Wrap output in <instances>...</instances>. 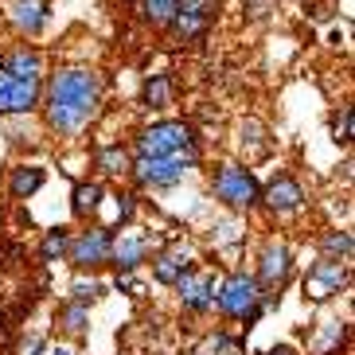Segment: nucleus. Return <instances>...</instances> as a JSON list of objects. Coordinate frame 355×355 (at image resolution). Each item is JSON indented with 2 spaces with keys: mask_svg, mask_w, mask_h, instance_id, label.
Instances as JSON below:
<instances>
[{
  "mask_svg": "<svg viewBox=\"0 0 355 355\" xmlns=\"http://www.w3.org/2000/svg\"><path fill=\"white\" fill-rule=\"evenodd\" d=\"M102 105V83L90 67H63L47 83V125L55 133H83Z\"/></svg>",
  "mask_w": 355,
  "mask_h": 355,
  "instance_id": "1",
  "label": "nucleus"
},
{
  "mask_svg": "<svg viewBox=\"0 0 355 355\" xmlns=\"http://www.w3.org/2000/svg\"><path fill=\"white\" fill-rule=\"evenodd\" d=\"M215 304H219V313L239 316V320L254 324L261 313H266V309H270V297L261 293L258 277H250V273H230L227 282L219 285Z\"/></svg>",
  "mask_w": 355,
  "mask_h": 355,
  "instance_id": "2",
  "label": "nucleus"
},
{
  "mask_svg": "<svg viewBox=\"0 0 355 355\" xmlns=\"http://www.w3.org/2000/svg\"><path fill=\"white\" fill-rule=\"evenodd\" d=\"M211 191H215V199L227 203L230 211H250V207H258V199H261V188H258V180H254V172L242 168V164H219L215 168V172H211Z\"/></svg>",
  "mask_w": 355,
  "mask_h": 355,
  "instance_id": "3",
  "label": "nucleus"
},
{
  "mask_svg": "<svg viewBox=\"0 0 355 355\" xmlns=\"http://www.w3.org/2000/svg\"><path fill=\"white\" fill-rule=\"evenodd\" d=\"M196 164H199V145H191V148H184V153H176V157H137L133 164H129V172L137 176L141 188H172V184H180L184 172L196 168Z\"/></svg>",
  "mask_w": 355,
  "mask_h": 355,
  "instance_id": "4",
  "label": "nucleus"
},
{
  "mask_svg": "<svg viewBox=\"0 0 355 355\" xmlns=\"http://www.w3.org/2000/svg\"><path fill=\"white\" fill-rule=\"evenodd\" d=\"M191 145H199V137L188 121H157L137 133V157H176Z\"/></svg>",
  "mask_w": 355,
  "mask_h": 355,
  "instance_id": "5",
  "label": "nucleus"
},
{
  "mask_svg": "<svg viewBox=\"0 0 355 355\" xmlns=\"http://www.w3.org/2000/svg\"><path fill=\"white\" fill-rule=\"evenodd\" d=\"M215 12H219V4H215V0H176L168 28H172V35H176V40H184V43L203 40V35H207V28L215 24Z\"/></svg>",
  "mask_w": 355,
  "mask_h": 355,
  "instance_id": "6",
  "label": "nucleus"
},
{
  "mask_svg": "<svg viewBox=\"0 0 355 355\" xmlns=\"http://www.w3.org/2000/svg\"><path fill=\"white\" fill-rule=\"evenodd\" d=\"M110 246H114V230L110 227H90V230H83L67 250H71L74 270H98V266L110 261Z\"/></svg>",
  "mask_w": 355,
  "mask_h": 355,
  "instance_id": "7",
  "label": "nucleus"
},
{
  "mask_svg": "<svg viewBox=\"0 0 355 355\" xmlns=\"http://www.w3.org/2000/svg\"><path fill=\"white\" fill-rule=\"evenodd\" d=\"M344 285H347V261L320 258L313 270H309V277H304V297H309V301H328V297H336Z\"/></svg>",
  "mask_w": 355,
  "mask_h": 355,
  "instance_id": "8",
  "label": "nucleus"
},
{
  "mask_svg": "<svg viewBox=\"0 0 355 355\" xmlns=\"http://www.w3.org/2000/svg\"><path fill=\"white\" fill-rule=\"evenodd\" d=\"M176 289H180V301H184V309H188V313H211V309H215V297H219L215 277L196 273V270L184 273V277L176 282Z\"/></svg>",
  "mask_w": 355,
  "mask_h": 355,
  "instance_id": "9",
  "label": "nucleus"
},
{
  "mask_svg": "<svg viewBox=\"0 0 355 355\" xmlns=\"http://www.w3.org/2000/svg\"><path fill=\"white\" fill-rule=\"evenodd\" d=\"M43 83H20L12 74L0 71V114H28L40 105Z\"/></svg>",
  "mask_w": 355,
  "mask_h": 355,
  "instance_id": "10",
  "label": "nucleus"
},
{
  "mask_svg": "<svg viewBox=\"0 0 355 355\" xmlns=\"http://www.w3.org/2000/svg\"><path fill=\"white\" fill-rule=\"evenodd\" d=\"M293 273V254L285 242H270L261 250V261H258V285H270V289H282Z\"/></svg>",
  "mask_w": 355,
  "mask_h": 355,
  "instance_id": "11",
  "label": "nucleus"
},
{
  "mask_svg": "<svg viewBox=\"0 0 355 355\" xmlns=\"http://www.w3.org/2000/svg\"><path fill=\"white\" fill-rule=\"evenodd\" d=\"M261 199H266V207H270L273 215H293V211L304 207V188L289 176V172H282L270 188L261 191Z\"/></svg>",
  "mask_w": 355,
  "mask_h": 355,
  "instance_id": "12",
  "label": "nucleus"
},
{
  "mask_svg": "<svg viewBox=\"0 0 355 355\" xmlns=\"http://www.w3.org/2000/svg\"><path fill=\"white\" fill-rule=\"evenodd\" d=\"M145 258H148V239L145 234H133V230H121L114 239V246H110V261L121 273H133Z\"/></svg>",
  "mask_w": 355,
  "mask_h": 355,
  "instance_id": "13",
  "label": "nucleus"
},
{
  "mask_svg": "<svg viewBox=\"0 0 355 355\" xmlns=\"http://www.w3.org/2000/svg\"><path fill=\"white\" fill-rule=\"evenodd\" d=\"M0 71L20 78V83H43V55L32 51V47H16L0 59Z\"/></svg>",
  "mask_w": 355,
  "mask_h": 355,
  "instance_id": "14",
  "label": "nucleus"
},
{
  "mask_svg": "<svg viewBox=\"0 0 355 355\" xmlns=\"http://www.w3.org/2000/svg\"><path fill=\"white\" fill-rule=\"evenodd\" d=\"M188 270H196V261H191V254H184V250H164V254L153 258V277H157L160 285H176Z\"/></svg>",
  "mask_w": 355,
  "mask_h": 355,
  "instance_id": "15",
  "label": "nucleus"
},
{
  "mask_svg": "<svg viewBox=\"0 0 355 355\" xmlns=\"http://www.w3.org/2000/svg\"><path fill=\"white\" fill-rule=\"evenodd\" d=\"M47 0H12V24L20 28L24 35H35L47 24Z\"/></svg>",
  "mask_w": 355,
  "mask_h": 355,
  "instance_id": "16",
  "label": "nucleus"
},
{
  "mask_svg": "<svg viewBox=\"0 0 355 355\" xmlns=\"http://www.w3.org/2000/svg\"><path fill=\"white\" fill-rule=\"evenodd\" d=\"M40 188H43V168H32V164L16 168L12 180H8V196L12 199H28V196H35Z\"/></svg>",
  "mask_w": 355,
  "mask_h": 355,
  "instance_id": "17",
  "label": "nucleus"
},
{
  "mask_svg": "<svg viewBox=\"0 0 355 355\" xmlns=\"http://www.w3.org/2000/svg\"><path fill=\"white\" fill-rule=\"evenodd\" d=\"M94 164L102 176H121V172H129V157L121 145H110V148H98L94 153Z\"/></svg>",
  "mask_w": 355,
  "mask_h": 355,
  "instance_id": "18",
  "label": "nucleus"
},
{
  "mask_svg": "<svg viewBox=\"0 0 355 355\" xmlns=\"http://www.w3.org/2000/svg\"><path fill=\"white\" fill-rule=\"evenodd\" d=\"M145 105L148 110H168L172 105V78L168 74H153L145 83Z\"/></svg>",
  "mask_w": 355,
  "mask_h": 355,
  "instance_id": "19",
  "label": "nucleus"
},
{
  "mask_svg": "<svg viewBox=\"0 0 355 355\" xmlns=\"http://www.w3.org/2000/svg\"><path fill=\"white\" fill-rule=\"evenodd\" d=\"M102 196H105V188L102 184H78V188H74V215H90V211H98V203H102Z\"/></svg>",
  "mask_w": 355,
  "mask_h": 355,
  "instance_id": "20",
  "label": "nucleus"
},
{
  "mask_svg": "<svg viewBox=\"0 0 355 355\" xmlns=\"http://www.w3.org/2000/svg\"><path fill=\"white\" fill-rule=\"evenodd\" d=\"M324 254L332 261H352V234L347 230H332V234H324Z\"/></svg>",
  "mask_w": 355,
  "mask_h": 355,
  "instance_id": "21",
  "label": "nucleus"
},
{
  "mask_svg": "<svg viewBox=\"0 0 355 355\" xmlns=\"http://www.w3.org/2000/svg\"><path fill=\"white\" fill-rule=\"evenodd\" d=\"M59 324H63V332L67 336H83L86 332V324H90V313H86V304H67L63 313H59Z\"/></svg>",
  "mask_w": 355,
  "mask_h": 355,
  "instance_id": "22",
  "label": "nucleus"
},
{
  "mask_svg": "<svg viewBox=\"0 0 355 355\" xmlns=\"http://www.w3.org/2000/svg\"><path fill=\"white\" fill-rule=\"evenodd\" d=\"M172 8H176V0H141V16H145L153 28H168Z\"/></svg>",
  "mask_w": 355,
  "mask_h": 355,
  "instance_id": "23",
  "label": "nucleus"
},
{
  "mask_svg": "<svg viewBox=\"0 0 355 355\" xmlns=\"http://www.w3.org/2000/svg\"><path fill=\"white\" fill-rule=\"evenodd\" d=\"M67 246H71V234H67L63 227H55V230H47V239H43V246H40V258H43V261H55V258H63V254H67Z\"/></svg>",
  "mask_w": 355,
  "mask_h": 355,
  "instance_id": "24",
  "label": "nucleus"
},
{
  "mask_svg": "<svg viewBox=\"0 0 355 355\" xmlns=\"http://www.w3.org/2000/svg\"><path fill=\"white\" fill-rule=\"evenodd\" d=\"M332 133H336V141H340V145H347V141H352V105H340Z\"/></svg>",
  "mask_w": 355,
  "mask_h": 355,
  "instance_id": "25",
  "label": "nucleus"
},
{
  "mask_svg": "<svg viewBox=\"0 0 355 355\" xmlns=\"http://www.w3.org/2000/svg\"><path fill=\"white\" fill-rule=\"evenodd\" d=\"M74 304H86V301H94L98 293H102V282H94V277H90V282H74Z\"/></svg>",
  "mask_w": 355,
  "mask_h": 355,
  "instance_id": "26",
  "label": "nucleus"
},
{
  "mask_svg": "<svg viewBox=\"0 0 355 355\" xmlns=\"http://www.w3.org/2000/svg\"><path fill=\"white\" fill-rule=\"evenodd\" d=\"M133 211H137V196H117V219L129 223L133 219Z\"/></svg>",
  "mask_w": 355,
  "mask_h": 355,
  "instance_id": "27",
  "label": "nucleus"
},
{
  "mask_svg": "<svg viewBox=\"0 0 355 355\" xmlns=\"http://www.w3.org/2000/svg\"><path fill=\"white\" fill-rule=\"evenodd\" d=\"M35 352H43V340L35 336V340H28V344L20 347V355H35Z\"/></svg>",
  "mask_w": 355,
  "mask_h": 355,
  "instance_id": "28",
  "label": "nucleus"
},
{
  "mask_svg": "<svg viewBox=\"0 0 355 355\" xmlns=\"http://www.w3.org/2000/svg\"><path fill=\"white\" fill-rule=\"evenodd\" d=\"M266 355H293V347H273V352H266Z\"/></svg>",
  "mask_w": 355,
  "mask_h": 355,
  "instance_id": "29",
  "label": "nucleus"
},
{
  "mask_svg": "<svg viewBox=\"0 0 355 355\" xmlns=\"http://www.w3.org/2000/svg\"><path fill=\"white\" fill-rule=\"evenodd\" d=\"M51 355H74V352H67V347H55V352Z\"/></svg>",
  "mask_w": 355,
  "mask_h": 355,
  "instance_id": "30",
  "label": "nucleus"
},
{
  "mask_svg": "<svg viewBox=\"0 0 355 355\" xmlns=\"http://www.w3.org/2000/svg\"><path fill=\"white\" fill-rule=\"evenodd\" d=\"M223 355H242V352H223Z\"/></svg>",
  "mask_w": 355,
  "mask_h": 355,
  "instance_id": "31",
  "label": "nucleus"
},
{
  "mask_svg": "<svg viewBox=\"0 0 355 355\" xmlns=\"http://www.w3.org/2000/svg\"><path fill=\"white\" fill-rule=\"evenodd\" d=\"M0 227H4V211H0Z\"/></svg>",
  "mask_w": 355,
  "mask_h": 355,
  "instance_id": "32",
  "label": "nucleus"
}]
</instances>
